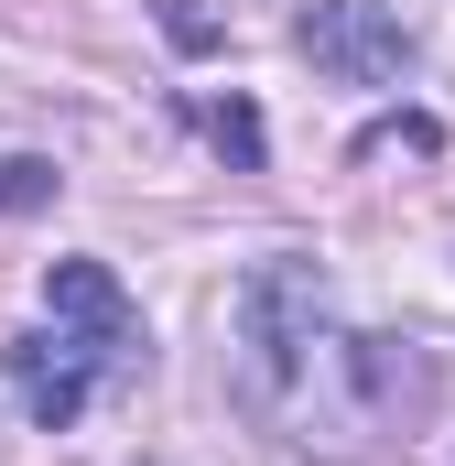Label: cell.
<instances>
[{"label": "cell", "instance_id": "obj_4", "mask_svg": "<svg viewBox=\"0 0 455 466\" xmlns=\"http://www.w3.org/2000/svg\"><path fill=\"white\" fill-rule=\"evenodd\" d=\"M207 141H217L238 174H260V109H249V98H217V109H207Z\"/></svg>", "mask_w": 455, "mask_h": 466}, {"label": "cell", "instance_id": "obj_1", "mask_svg": "<svg viewBox=\"0 0 455 466\" xmlns=\"http://www.w3.org/2000/svg\"><path fill=\"white\" fill-rule=\"evenodd\" d=\"M228 380H238V412L271 445L337 456V466L369 456V434L390 412V358L337 315L326 271L293 260V249L249 260V282L228 304Z\"/></svg>", "mask_w": 455, "mask_h": 466}, {"label": "cell", "instance_id": "obj_5", "mask_svg": "<svg viewBox=\"0 0 455 466\" xmlns=\"http://www.w3.org/2000/svg\"><path fill=\"white\" fill-rule=\"evenodd\" d=\"M44 196V163H0V207H33Z\"/></svg>", "mask_w": 455, "mask_h": 466}, {"label": "cell", "instance_id": "obj_2", "mask_svg": "<svg viewBox=\"0 0 455 466\" xmlns=\"http://www.w3.org/2000/svg\"><path fill=\"white\" fill-rule=\"evenodd\" d=\"M141 304L119 293L109 260H55L44 271V326L33 337H11V390H22V412L44 423V434H66L98 390L119 380H141Z\"/></svg>", "mask_w": 455, "mask_h": 466}, {"label": "cell", "instance_id": "obj_3", "mask_svg": "<svg viewBox=\"0 0 455 466\" xmlns=\"http://www.w3.org/2000/svg\"><path fill=\"white\" fill-rule=\"evenodd\" d=\"M293 44H304V66L337 76V87H401V76H412V33H401V11H379V0H315V11L293 22Z\"/></svg>", "mask_w": 455, "mask_h": 466}]
</instances>
